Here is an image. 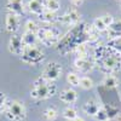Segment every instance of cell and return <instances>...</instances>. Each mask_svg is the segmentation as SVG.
Here are the masks:
<instances>
[{
	"label": "cell",
	"instance_id": "obj_1",
	"mask_svg": "<svg viewBox=\"0 0 121 121\" xmlns=\"http://www.w3.org/2000/svg\"><path fill=\"white\" fill-rule=\"evenodd\" d=\"M109 50V48H108ZM98 68L105 75H114L121 70V55L115 53L113 51H108V55L97 63Z\"/></svg>",
	"mask_w": 121,
	"mask_h": 121
},
{
	"label": "cell",
	"instance_id": "obj_2",
	"mask_svg": "<svg viewBox=\"0 0 121 121\" xmlns=\"http://www.w3.org/2000/svg\"><path fill=\"white\" fill-rule=\"evenodd\" d=\"M36 36L39 41L45 46H55L60 41V32L56 27H44L39 28Z\"/></svg>",
	"mask_w": 121,
	"mask_h": 121
},
{
	"label": "cell",
	"instance_id": "obj_3",
	"mask_svg": "<svg viewBox=\"0 0 121 121\" xmlns=\"http://www.w3.org/2000/svg\"><path fill=\"white\" fill-rule=\"evenodd\" d=\"M24 63L30 65H38L45 59V53L40 47L36 46H27L24 47V51L21 56Z\"/></svg>",
	"mask_w": 121,
	"mask_h": 121
},
{
	"label": "cell",
	"instance_id": "obj_4",
	"mask_svg": "<svg viewBox=\"0 0 121 121\" xmlns=\"http://www.w3.org/2000/svg\"><path fill=\"white\" fill-rule=\"evenodd\" d=\"M57 92V86L53 81H47L43 86L34 87L30 91V97L34 99H47L55 96Z\"/></svg>",
	"mask_w": 121,
	"mask_h": 121
},
{
	"label": "cell",
	"instance_id": "obj_5",
	"mask_svg": "<svg viewBox=\"0 0 121 121\" xmlns=\"http://www.w3.org/2000/svg\"><path fill=\"white\" fill-rule=\"evenodd\" d=\"M5 114L12 121H21L27 116V110L22 102H19V100H11V104L6 109Z\"/></svg>",
	"mask_w": 121,
	"mask_h": 121
},
{
	"label": "cell",
	"instance_id": "obj_6",
	"mask_svg": "<svg viewBox=\"0 0 121 121\" xmlns=\"http://www.w3.org/2000/svg\"><path fill=\"white\" fill-rule=\"evenodd\" d=\"M60 75H62V67L57 62H50L44 68L43 74H41V76L46 79L47 81H53V82L60 78Z\"/></svg>",
	"mask_w": 121,
	"mask_h": 121
},
{
	"label": "cell",
	"instance_id": "obj_7",
	"mask_svg": "<svg viewBox=\"0 0 121 121\" xmlns=\"http://www.w3.org/2000/svg\"><path fill=\"white\" fill-rule=\"evenodd\" d=\"M79 21H80V13L75 7L69 9L67 11V13L57 17V22L62 23V24H67V26H74Z\"/></svg>",
	"mask_w": 121,
	"mask_h": 121
},
{
	"label": "cell",
	"instance_id": "obj_8",
	"mask_svg": "<svg viewBox=\"0 0 121 121\" xmlns=\"http://www.w3.org/2000/svg\"><path fill=\"white\" fill-rule=\"evenodd\" d=\"M24 44L22 41V36L19 35H12L9 40V50L10 52L16 56H22L24 51Z\"/></svg>",
	"mask_w": 121,
	"mask_h": 121
},
{
	"label": "cell",
	"instance_id": "obj_9",
	"mask_svg": "<svg viewBox=\"0 0 121 121\" xmlns=\"http://www.w3.org/2000/svg\"><path fill=\"white\" fill-rule=\"evenodd\" d=\"M74 65L80 73H90L95 68V60L90 57L86 58H76L74 60Z\"/></svg>",
	"mask_w": 121,
	"mask_h": 121
},
{
	"label": "cell",
	"instance_id": "obj_10",
	"mask_svg": "<svg viewBox=\"0 0 121 121\" xmlns=\"http://www.w3.org/2000/svg\"><path fill=\"white\" fill-rule=\"evenodd\" d=\"M59 99L67 104H74L78 100V93L73 88H65L63 91H60Z\"/></svg>",
	"mask_w": 121,
	"mask_h": 121
},
{
	"label": "cell",
	"instance_id": "obj_11",
	"mask_svg": "<svg viewBox=\"0 0 121 121\" xmlns=\"http://www.w3.org/2000/svg\"><path fill=\"white\" fill-rule=\"evenodd\" d=\"M5 26L6 30L10 33H15L19 28V18L15 13H7L6 19H5Z\"/></svg>",
	"mask_w": 121,
	"mask_h": 121
},
{
	"label": "cell",
	"instance_id": "obj_12",
	"mask_svg": "<svg viewBox=\"0 0 121 121\" xmlns=\"http://www.w3.org/2000/svg\"><path fill=\"white\" fill-rule=\"evenodd\" d=\"M108 51H109L108 47L102 45V44L95 45V47H93V57H92V59L95 60V63L100 62V60L108 55Z\"/></svg>",
	"mask_w": 121,
	"mask_h": 121
},
{
	"label": "cell",
	"instance_id": "obj_13",
	"mask_svg": "<svg viewBox=\"0 0 121 121\" xmlns=\"http://www.w3.org/2000/svg\"><path fill=\"white\" fill-rule=\"evenodd\" d=\"M6 7L10 11V13H15V15H21L24 11L23 7V1L22 0H12V1H9L6 4Z\"/></svg>",
	"mask_w": 121,
	"mask_h": 121
},
{
	"label": "cell",
	"instance_id": "obj_14",
	"mask_svg": "<svg viewBox=\"0 0 121 121\" xmlns=\"http://www.w3.org/2000/svg\"><path fill=\"white\" fill-rule=\"evenodd\" d=\"M28 9L30 12L36 15V16H40L45 11V6H44V3L41 0H29Z\"/></svg>",
	"mask_w": 121,
	"mask_h": 121
},
{
	"label": "cell",
	"instance_id": "obj_15",
	"mask_svg": "<svg viewBox=\"0 0 121 121\" xmlns=\"http://www.w3.org/2000/svg\"><path fill=\"white\" fill-rule=\"evenodd\" d=\"M82 110L86 115L95 116L97 114V112L99 110V105L95 102V100H87V102L82 105Z\"/></svg>",
	"mask_w": 121,
	"mask_h": 121
},
{
	"label": "cell",
	"instance_id": "obj_16",
	"mask_svg": "<svg viewBox=\"0 0 121 121\" xmlns=\"http://www.w3.org/2000/svg\"><path fill=\"white\" fill-rule=\"evenodd\" d=\"M22 41L24 44V46H35L36 43L39 41V39L36 36L35 33H29V32H26L23 35H22Z\"/></svg>",
	"mask_w": 121,
	"mask_h": 121
},
{
	"label": "cell",
	"instance_id": "obj_17",
	"mask_svg": "<svg viewBox=\"0 0 121 121\" xmlns=\"http://www.w3.org/2000/svg\"><path fill=\"white\" fill-rule=\"evenodd\" d=\"M107 47L110 50V51L121 55V36L116 38V39H109V41L107 44Z\"/></svg>",
	"mask_w": 121,
	"mask_h": 121
},
{
	"label": "cell",
	"instance_id": "obj_18",
	"mask_svg": "<svg viewBox=\"0 0 121 121\" xmlns=\"http://www.w3.org/2000/svg\"><path fill=\"white\" fill-rule=\"evenodd\" d=\"M40 21L44 22V23H53V22H57V16L55 15V12H51V11H45L39 16Z\"/></svg>",
	"mask_w": 121,
	"mask_h": 121
},
{
	"label": "cell",
	"instance_id": "obj_19",
	"mask_svg": "<svg viewBox=\"0 0 121 121\" xmlns=\"http://www.w3.org/2000/svg\"><path fill=\"white\" fill-rule=\"evenodd\" d=\"M103 85L107 88H114L119 85V79L115 75H105L103 79Z\"/></svg>",
	"mask_w": 121,
	"mask_h": 121
},
{
	"label": "cell",
	"instance_id": "obj_20",
	"mask_svg": "<svg viewBox=\"0 0 121 121\" xmlns=\"http://www.w3.org/2000/svg\"><path fill=\"white\" fill-rule=\"evenodd\" d=\"M44 6H45V10H47V11L57 12L60 7V4L58 0H45Z\"/></svg>",
	"mask_w": 121,
	"mask_h": 121
},
{
	"label": "cell",
	"instance_id": "obj_21",
	"mask_svg": "<svg viewBox=\"0 0 121 121\" xmlns=\"http://www.w3.org/2000/svg\"><path fill=\"white\" fill-rule=\"evenodd\" d=\"M58 116V110L55 108V107H48L45 109V112H44V117L48 121H53L56 120Z\"/></svg>",
	"mask_w": 121,
	"mask_h": 121
},
{
	"label": "cell",
	"instance_id": "obj_22",
	"mask_svg": "<svg viewBox=\"0 0 121 121\" xmlns=\"http://www.w3.org/2000/svg\"><path fill=\"white\" fill-rule=\"evenodd\" d=\"M62 115H63V117H64V119H67V120H69V121H73L74 119H76V117H78V113H76V110H75L74 108H72V107L65 108V109L63 110Z\"/></svg>",
	"mask_w": 121,
	"mask_h": 121
},
{
	"label": "cell",
	"instance_id": "obj_23",
	"mask_svg": "<svg viewBox=\"0 0 121 121\" xmlns=\"http://www.w3.org/2000/svg\"><path fill=\"white\" fill-rule=\"evenodd\" d=\"M10 104H11V100H9L6 95L0 92V113H5L6 109L10 107Z\"/></svg>",
	"mask_w": 121,
	"mask_h": 121
},
{
	"label": "cell",
	"instance_id": "obj_24",
	"mask_svg": "<svg viewBox=\"0 0 121 121\" xmlns=\"http://www.w3.org/2000/svg\"><path fill=\"white\" fill-rule=\"evenodd\" d=\"M79 86L82 87L84 90H91L93 87V80L88 76H82V78H80Z\"/></svg>",
	"mask_w": 121,
	"mask_h": 121
},
{
	"label": "cell",
	"instance_id": "obj_25",
	"mask_svg": "<svg viewBox=\"0 0 121 121\" xmlns=\"http://www.w3.org/2000/svg\"><path fill=\"white\" fill-rule=\"evenodd\" d=\"M92 27L97 30L98 33H100V32H105V30L108 29V27L104 24V22L102 21V18H100V17H98V18H96V19H95Z\"/></svg>",
	"mask_w": 121,
	"mask_h": 121
},
{
	"label": "cell",
	"instance_id": "obj_26",
	"mask_svg": "<svg viewBox=\"0 0 121 121\" xmlns=\"http://www.w3.org/2000/svg\"><path fill=\"white\" fill-rule=\"evenodd\" d=\"M67 81L72 86H79L80 84V76L76 73H68L67 74Z\"/></svg>",
	"mask_w": 121,
	"mask_h": 121
},
{
	"label": "cell",
	"instance_id": "obj_27",
	"mask_svg": "<svg viewBox=\"0 0 121 121\" xmlns=\"http://www.w3.org/2000/svg\"><path fill=\"white\" fill-rule=\"evenodd\" d=\"M103 108H104V110H105L107 114H108L109 120H110V119H113V117H115L116 115H119V114H120L119 109H117V108H115V107H113V105L107 104V105H104Z\"/></svg>",
	"mask_w": 121,
	"mask_h": 121
},
{
	"label": "cell",
	"instance_id": "obj_28",
	"mask_svg": "<svg viewBox=\"0 0 121 121\" xmlns=\"http://www.w3.org/2000/svg\"><path fill=\"white\" fill-rule=\"evenodd\" d=\"M26 32H29V33H38V30H39V28L40 27H38V24H36V22H34V21H32V19H28V21L26 22Z\"/></svg>",
	"mask_w": 121,
	"mask_h": 121
},
{
	"label": "cell",
	"instance_id": "obj_29",
	"mask_svg": "<svg viewBox=\"0 0 121 121\" xmlns=\"http://www.w3.org/2000/svg\"><path fill=\"white\" fill-rule=\"evenodd\" d=\"M95 117H96L97 121H108L109 120L108 114H107V112L104 110V108H99V110L97 112V114L95 115Z\"/></svg>",
	"mask_w": 121,
	"mask_h": 121
},
{
	"label": "cell",
	"instance_id": "obj_30",
	"mask_svg": "<svg viewBox=\"0 0 121 121\" xmlns=\"http://www.w3.org/2000/svg\"><path fill=\"white\" fill-rule=\"evenodd\" d=\"M108 29L113 30V32H115V33L121 34V19H114V22L109 26Z\"/></svg>",
	"mask_w": 121,
	"mask_h": 121
},
{
	"label": "cell",
	"instance_id": "obj_31",
	"mask_svg": "<svg viewBox=\"0 0 121 121\" xmlns=\"http://www.w3.org/2000/svg\"><path fill=\"white\" fill-rule=\"evenodd\" d=\"M100 18H102V21L104 22V24H105L108 28H109V26H110V24H112V23L114 22V17H113L112 15H108V13H107V15H104V16H102Z\"/></svg>",
	"mask_w": 121,
	"mask_h": 121
},
{
	"label": "cell",
	"instance_id": "obj_32",
	"mask_svg": "<svg viewBox=\"0 0 121 121\" xmlns=\"http://www.w3.org/2000/svg\"><path fill=\"white\" fill-rule=\"evenodd\" d=\"M70 1H72V4L74 6H80V5L84 3V0H70Z\"/></svg>",
	"mask_w": 121,
	"mask_h": 121
},
{
	"label": "cell",
	"instance_id": "obj_33",
	"mask_svg": "<svg viewBox=\"0 0 121 121\" xmlns=\"http://www.w3.org/2000/svg\"><path fill=\"white\" fill-rule=\"evenodd\" d=\"M110 121H121V114L116 115V116L113 117V119H110Z\"/></svg>",
	"mask_w": 121,
	"mask_h": 121
},
{
	"label": "cell",
	"instance_id": "obj_34",
	"mask_svg": "<svg viewBox=\"0 0 121 121\" xmlns=\"http://www.w3.org/2000/svg\"><path fill=\"white\" fill-rule=\"evenodd\" d=\"M73 121H85V120H84L82 117H80V116H78V117H76V119H74Z\"/></svg>",
	"mask_w": 121,
	"mask_h": 121
},
{
	"label": "cell",
	"instance_id": "obj_35",
	"mask_svg": "<svg viewBox=\"0 0 121 121\" xmlns=\"http://www.w3.org/2000/svg\"><path fill=\"white\" fill-rule=\"evenodd\" d=\"M120 7H121V0H120Z\"/></svg>",
	"mask_w": 121,
	"mask_h": 121
},
{
	"label": "cell",
	"instance_id": "obj_36",
	"mask_svg": "<svg viewBox=\"0 0 121 121\" xmlns=\"http://www.w3.org/2000/svg\"><path fill=\"white\" fill-rule=\"evenodd\" d=\"M9 1H12V0H9Z\"/></svg>",
	"mask_w": 121,
	"mask_h": 121
}]
</instances>
